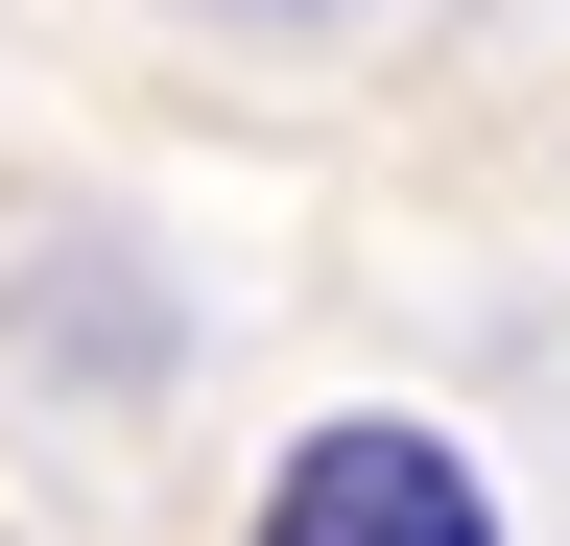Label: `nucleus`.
Returning a JSON list of instances; mask_svg holds the SVG:
<instances>
[{"mask_svg":"<svg viewBox=\"0 0 570 546\" xmlns=\"http://www.w3.org/2000/svg\"><path fill=\"white\" fill-rule=\"evenodd\" d=\"M238 546H499V475L452 428H404V404H333V428H285Z\"/></svg>","mask_w":570,"mask_h":546,"instance_id":"nucleus-1","label":"nucleus"},{"mask_svg":"<svg viewBox=\"0 0 570 546\" xmlns=\"http://www.w3.org/2000/svg\"><path fill=\"white\" fill-rule=\"evenodd\" d=\"M262 24H309V0H262Z\"/></svg>","mask_w":570,"mask_h":546,"instance_id":"nucleus-2","label":"nucleus"}]
</instances>
